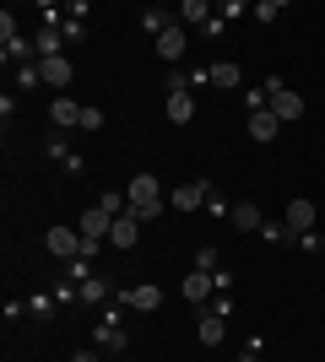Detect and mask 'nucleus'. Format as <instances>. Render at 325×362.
Segmentation results:
<instances>
[{"label":"nucleus","instance_id":"8","mask_svg":"<svg viewBox=\"0 0 325 362\" xmlns=\"http://www.w3.org/2000/svg\"><path fill=\"white\" fill-rule=\"evenodd\" d=\"M157 60H185V22H173L169 33H157Z\"/></svg>","mask_w":325,"mask_h":362},{"label":"nucleus","instance_id":"18","mask_svg":"<svg viewBox=\"0 0 325 362\" xmlns=\"http://www.w3.org/2000/svg\"><path fill=\"white\" fill-rule=\"evenodd\" d=\"M141 28H147V33L157 38V33H169L173 22H169V11H141Z\"/></svg>","mask_w":325,"mask_h":362},{"label":"nucleus","instance_id":"4","mask_svg":"<svg viewBox=\"0 0 325 362\" xmlns=\"http://www.w3.org/2000/svg\"><path fill=\"white\" fill-rule=\"evenodd\" d=\"M49 119H55V130H81V103H71L65 92H55V103H49Z\"/></svg>","mask_w":325,"mask_h":362},{"label":"nucleus","instance_id":"5","mask_svg":"<svg viewBox=\"0 0 325 362\" xmlns=\"http://www.w3.org/2000/svg\"><path fill=\"white\" fill-rule=\"evenodd\" d=\"M277 130H282V119L271 114V108H249V141H277Z\"/></svg>","mask_w":325,"mask_h":362},{"label":"nucleus","instance_id":"12","mask_svg":"<svg viewBox=\"0 0 325 362\" xmlns=\"http://www.w3.org/2000/svg\"><path fill=\"white\" fill-rule=\"evenodd\" d=\"M282 222L293 227V233H314V200H287V216Z\"/></svg>","mask_w":325,"mask_h":362},{"label":"nucleus","instance_id":"21","mask_svg":"<svg viewBox=\"0 0 325 362\" xmlns=\"http://www.w3.org/2000/svg\"><path fill=\"white\" fill-rule=\"evenodd\" d=\"M212 81L217 87H239V65H212Z\"/></svg>","mask_w":325,"mask_h":362},{"label":"nucleus","instance_id":"14","mask_svg":"<svg viewBox=\"0 0 325 362\" xmlns=\"http://www.w3.org/2000/svg\"><path fill=\"white\" fill-rule=\"evenodd\" d=\"M222 319H228V314H206L201 319V330H195V335H201V346H222V335H228Z\"/></svg>","mask_w":325,"mask_h":362},{"label":"nucleus","instance_id":"2","mask_svg":"<svg viewBox=\"0 0 325 362\" xmlns=\"http://www.w3.org/2000/svg\"><path fill=\"white\" fill-rule=\"evenodd\" d=\"M44 243L55 259H81V227H49Z\"/></svg>","mask_w":325,"mask_h":362},{"label":"nucleus","instance_id":"25","mask_svg":"<svg viewBox=\"0 0 325 362\" xmlns=\"http://www.w3.org/2000/svg\"><path fill=\"white\" fill-rule=\"evenodd\" d=\"M239 362H255V357H249V351H244V357H239Z\"/></svg>","mask_w":325,"mask_h":362},{"label":"nucleus","instance_id":"23","mask_svg":"<svg viewBox=\"0 0 325 362\" xmlns=\"http://www.w3.org/2000/svg\"><path fill=\"white\" fill-rule=\"evenodd\" d=\"M81 130H103V108H81Z\"/></svg>","mask_w":325,"mask_h":362},{"label":"nucleus","instance_id":"11","mask_svg":"<svg viewBox=\"0 0 325 362\" xmlns=\"http://www.w3.org/2000/svg\"><path fill=\"white\" fill-rule=\"evenodd\" d=\"M228 222L239 227V233H261V222H266V216H261V206H255V200H239V206L228 211Z\"/></svg>","mask_w":325,"mask_h":362},{"label":"nucleus","instance_id":"6","mask_svg":"<svg viewBox=\"0 0 325 362\" xmlns=\"http://www.w3.org/2000/svg\"><path fill=\"white\" fill-rule=\"evenodd\" d=\"M266 108H271V114H277L282 124H287V119H304V98H298L293 87H282V92H271V103H266Z\"/></svg>","mask_w":325,"mask_h":362},{"label":"nucleus","instance_id":"3","mask_svg":"<svg viewBox=\"0 0 325 362\" xmlns=\"http://www.w3.org/2000/svg\"><path fill=\"white\" fill-rule=\"evenodd\" d=\"M206 200H212V184L190 179V184H179V189L169 195V206H173V211H195V206H206Z\"/></svg>","mask_w":325,"mask_h":362},{"label":"nucleus","instance_id":"20","mask_svg":"<svg viewBox=\"0 0 325 362\" xmlns=\"http://www.w3.org/2000/svg\"><path fill=\"white\" fill-rule=\"evenodd\" d=\"M98 341H103L108 351H125V330H120V325H103V330H98Z\"/></svg>","mask_w":325,"mask_h":362},{"label":"nucleus","instance_id":"19","mask_svg":"<svg viewBox=\"0 0 325 362\" xmlns=\"http://www.w3.org/2000/svg\"><path fill=\"white\" fill-rule=\"evenodd\" d=\"M179 16H185V22H206V16H212V6H206V0H185V6H179Z\"/></svg>","mask_w":325,"mask_h":362},{"label":"nucleus","instance_id":"13","mask_svg":"<svg viewBox=\"0 0 325 362\" xmlns=\"http://www.w3.org/2000/svg\"><path fill=\"white\" fill-rule=\"evenodd\" d=\"M125 303H130V308H141V314H152L157 303H163V292H157L152 281H141V287H130V292H125Z\"/></svg>","mask_w":325,"mask_h":362},{"label":"nucleus","instance_id":"10","mask_svg":"<svg viewBox=\"0 0 325 362\" xmlns=\"http://www.w3.org/2000/svg\"><path fill=\"white\" fill-rule=\"evenodd\" d=\"M81 238H108V233H114V216L103 211V206H93V211H81Z\"/></svg>","mask_w":325,"mask_h":362},{"label":"nucleus","instance_id":"24","mask_svg":"<svg viewBox=\"0 0 325 362\" xmlns=\"http://www.w3.org/2000/svg\"><path fill=\"white\" fill-rule=\"evenodd\" d=\"M0 38H6V44H16V16H11V11L0 16Z\"/></svg>","mask_w":325,"mask_h":362},{"label":"nucleus","instance_id":"9","mask_svg":"<svg viewBox=\"0 0 325 362\" xmlns=\"http://www.w3.org/2000/svg\"><path fill=\"white\" fill-rule=\"evenodd\" d=\"M38 76H44L55 92L71 87V60H60V54H49V60H38Z\"/></svg>","mask_w":325,"mask_h":362},{"label":"nucleus","instance_id":"1","mask_svg":"<svg viewBox=\"0 0 325 362\" xmlns=\"http://www.w3.org/2000/svg\"><path fill=\"white\" fill-rule=\"evenodd\" d=\"M125 200H130V216H136V222H152V216L169 206V200H163V184H157L152 173H136L130 189H125Z\"/></svg>","mask_w":325,"mask_h":362},{"label":"nucleus","instance_id":"16","mask_svg":"<svg viewBox=\"0 0 325 362\" xmlns=\"http://www.w3.org/2000/svg\"><path fill=\"white\" fill-rule=\"evenodd\" d=\"M169 119H173V124H190V119H195V103H190V92H173V98H169Z\"/></svg>","mask_w":325,"mask_h":362},{"label":"nucleus","instance_id":"17","mask_svg":"<svg viewBox=\"0 0 325 362\" xmlns=\"http://www.w3.org/2000/svg\"><path fill=\"white\" fill-rule=\"evenodd\" d=\"M195 271H206V276H217V271H222V255H217L212 243H201V249H195Z\"/></svg>","mask_w":325,"mask_h":362},{"label":"nucleus","instance_id":"22","mask_svg":"<svg viewBox=\"0 0 325 362\" xmlns=\"http://www.w3.org/2000/svg\"><path fill=\"white\" fill-rule=\"evenodd\" d=\"M261 238L282 243V238H293V227H287V222H261Z\"/></svg>","mask_w":325,"mask_h":362},{"label":"nucleus","instance_id":"15","mask_svg":"<svg viewBox=\"0 0 325 362\" xmlns=\"http://www.w3.org/2000/svg\"><path fill=\"white\" fill-rule=\"evenodd\" d=\"M212 287H217V281H212V276H206V271L185 276V303H206V298H212Z\"/></svg>","mask_w":325,"mask_h":362},{"label":"nucleus","instance_id":"7","mask_svg":"<svg viewBox=\"0 0 325 362\" xmlns=\"http://www.w3.org/2000/svg\"><path fill=\"white\" fill-rule=\"evenodd\" d=\"M108 243H114V249H136V243H141V222H136L130 211L114 216V233H108Z\"/></svg>","mask_w":325,"mask_h":362}]
</instances>
